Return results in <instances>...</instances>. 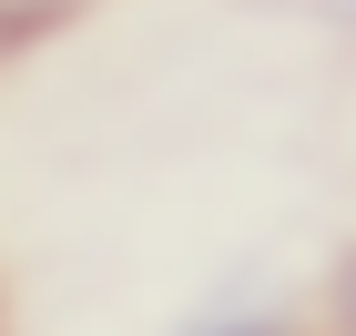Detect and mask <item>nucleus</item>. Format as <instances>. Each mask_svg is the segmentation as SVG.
I'll use <instances>...</instances> for the list:
<instances>
[{"label": "nucleus", "mask_w": 356, "mask_h": 336, "mask_svg": "<svg viewBox=\"0 0 356 336\" xmlns=\"http://www.w3.org/2000/svg\"><path fill=\"white\" fill-rule=\"evenodd\" d=\"M51 10H82V0H0V31L10 21H51Z\"/></svg>", "instance_id": "nucleus-1"}, {"label": "nucleus", "mask_w": 356, "mask_h": 336, "mask_svg": "<svg viewBox=\"0 0 356 336\" xmlns=\"http://www.w3.org/2000/svg\"><path fill=\"white\" fill-rule=\"evenodd\" d=\"M204 336H275V316H224V326H204Z\"/></svg>", "instance_id": "nucleus-2"}, {"label": "nucleus", "mask_w": 356, "mask_h": 336, "mask_svg": "<svg viewBox=\"0 0 356 336\" xmlns=\"http://www.w3.org/2000/svg\"><path fill=\"white\" fill-rule=\"evenodd\" d=\"M336 316H346V336H356V265L336 275Z\"/></svg>", "instance_id": "nucleus-3"}, {"label": "nucleus", "mask_w": 356, "mask_h": 336, "mask_svg": "<svg viewBox=\"0 0 356 336\" xmlns=\"http://www.w3.org/2000/svg\"><path fill=\"white\" fill-rule=\"evenodd\" d=\"M336 10H346V21H356V0H336Z\"/></svg>", "instance_id": "nucleus-4"}]
</instances>
